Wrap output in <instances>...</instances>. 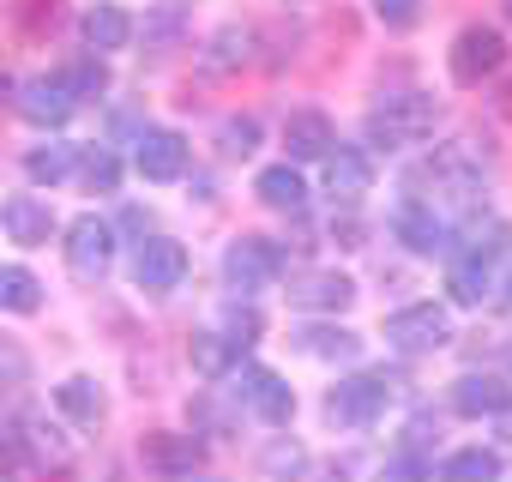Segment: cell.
Instances as JSON below:
<instances>
[{"label":"cell","mask_w":512,"mask_h":482,"mask_svg":"<svg viewBox=\"0 0 512 482\" xmlns=\"http://www.w3.org/2000/svg\"><path fill=\"white\" fill-rule=\"evenodd\" d=\"M133 163H139L145 181H181L187 175V139L169 133V127H145L133 139Z\"/></svg>","instance_id":"cell-13"},{"label":"cell","mask_w":512,"mask_h":482,"mask_svg":"<svg viewBox=\"0 0 512 482\" xmlns=\"http://www.w3.org/2000/svg\"><path fill=\"white\" fill-rule=\"evenodd\" d=\"M0 308H7V314H37V308H43L37 272H25V266H0Z\"/></svg>","instance_id":"cell-24"},{"label":"cell","mask_w":512,"mask_h":482,"mask_svg":"<svg viewBox=\"0 0 512 482\" xmlns=\"http://www.w3.org/2000/svg\"><path fill=\"white\" fill-rule=\"evenodd\" d=\"M386 344L404 350V356H428V350H446L452 344V314L434 308V302H410L386 320Z\"/></svg>","instance_id":"cell-7"},{"label":"cell","mask_w":512,"mask_h":482,"mask_svg":"<svg viewBox=\"0 0 512 482\" xmlns=\"http://www.w3.org/2000/svg\"><path fill=\"white\" fill-rule=\"evenodd\" d=\"M290 302L308 308V314H344V308L356 302V284H350L344 272H308V278L290 284Z\"/></svg>","instance_id":"cell-17"},{"label":"cell","mask_w":512,"mask_h":482,"mask_svg":"<svg viewBox=\"0 0 512 482\" xmlns=\"http://www.w3.org/2000/svg\"><path fill=\"white\" fill-rule=\"evenodd\" d=\"M61 79H67V91H73L79 103L109 91V67H103V55H97V49H91V55H79V61H67V67H61Z\"/></svg>","instance_id":"cell-25"},{"label":"cell","mask_w":512,"mask_h":482,"mask_svg":"<svg viewBox=\"0 0 512 482\" xmlns=\"http://www.w3.org/2000/svg\"><path fill=\"white\" fill-rule=\"evenodd\" d=\"M446 476H500V452H488V446H464V452L446 458Z\"/></svg>","instance_id":"cell-32"},{"label":"cell","mask_w":512,"mask_h":482,"mask_svg":"<svg viewBox=\"0 0 512 482\" xmlns=\"http://www.w3.org/2000/svg\"><path fill=\"white\" fill-rule=\"evenodd\" d=\"M374 19H380L386 31H410V25L422 19V0H374Z\"/></svg>","instance_id":"cell-34"},{"label":"cell","mask_w":512,"mask_h":482,"mask_svg":"<svg viewBox=\"0 0 512 482\" xmlns=\"http://www.w3.org/2000/svg\"><path fill=\"white\" fill-rule=\"evenodd\" d=\"M73 169H79V145H67V139H49V145L25 151V175H31L37 187H55V181H67Z\"/></svg>","instance_id":"cell-22"},{"label":"cell","mask_w":512,"mask_h":482,"mask_svg":"<svg viewBox=\"0 0 512 482\" xmlns=\"http://www.w3.org/2000/svg\"><path fill=\"white\" fill-rule=\"evenodd\" d=\"M320 163H326V193H332L338 205H356V199L374 187V163H368L362 145H332Z\"/></svg>","instance_id":"cell-14"},{"label":"cell","mask_w":512,"mask_h":482,"mask_svg":"<svg viewBox=\"0 0 512 482\" xmlns=\"http://www.w3.org/2000/svg\"><path fill=\"white\" fill-rule=\"evenodd\" d=\"M506 290H512V278H506Z\"/></svg>","instance_id":"cell-38"},{"label":"cell","mask_w":512,"mask_h":482,"mask_svg":"<svg viewBox=\"0 0 512 482\" xmlns=\"http://www.w3.org/2000/svg\"><path fill=\"white\" fill-rule=\"evenodd\" d=\"M278 272H284L278 241H266V235H241V241H229V254H223V278H229V290L260 296V290L278 284Z\"/></svg>","instance_id":"cell-5"},{"label":"cell","mask_w":512,"mask_h":482,"mask_svg":"<svg viewBox=\"0 0 512 482\" xmlns=\"http://www.w3.org/2000/svg\"><path fill=\"white\" fill-rule=\"evenodd\" d=\"M506 19H512V0H506Z\"/></svg>","instance_id":"cell-37"},{"label":"cell","mask_w":512,"mask_h":482,"mask_svg":"<svg viewBox=\"0 0 512 482\" xmlns=\"http://www.w3.org/2000/svg\"><path fill=\"white\" fill-rule=\"evenodd\" d=\"M217 145H223V157H253V145H260V121H253V115H229L217 127Z\"/></svg>","instance_id":"cell-31"},{"label":"cell","mask_w":512,"mask_h":482,"mask_svg":"<svg viewBox=\"0 0 512 482\" xmlns=\"http://www.w3.org/2000/svg\"><path fill=\"white\" fill-rule=\"evenodd\" d=\"M506 67V37L494 31V25H464L458 37H452V49H446V73H452V85H464V91H476L482 79H494Z\"/></svg>","instance_id":"cell-3"},{"label":"cell","mask_w":512,"mask_h":482,"mask_svg":"<svg viewBox=\"0 0 512 482\" xmlns=\"http://www.w3.org/2000/svg\"><path fill=\"white\" fill-rule=\"evenodd\" d=\"M13 91H19V85H13V79H7V73H0V103H7V97H13Z\"/></svg>","instance_id":"cell-36"},{"label":"cell","mask_w":512,"mask_h":482,"mask_svg":"<svg viewBox=\"0 0 512 482\" xmlns=\"http://www.w3.org/2000/svg\"><path fill=\"white\" fill-rule=\"evenodd\" d=\"M31 470V440H25V422L0 416V476H19Z\"/></svg>","instance_id":"cell-28"},{"label":"cell","mask_w":512,"mask_h":482,"mask_svg":"<svg viewBox=\"0 0 512 482\" xmlns=\"http://www.w3.org/2000/svg\"><path fill=\"white\" fill-rule=\"evenodd\" d=\"M260 308H247V302H229L223 308V338L235 344V350H247V344H260Z\"/></svg>","instance_id":"cell-29"},{"label":"cell","mask_w":512,"mask_h":482,"mask_svg":"<svg viewBox=\"0 0 512 482\" xmlns=\"http://www.w3.org/2000/svg\"><path fill=\"white\" fill-rule=\"evenodd\" d=\"M85 43H91L97 55H115V49L133 43V19H127L121 7H91V13H85Z\"/></svg>","instance_id":"cell-23"},{"label":"cell","mask_w":512,"mask_h":482,"mask_svg":"<svg viewBox=\"0 0 512 482\" xmlns=\"http://www.w3.org/2000/svg\"><path fill=\"white\" fill-rule=\"evenodd\" d=\"M482 169H488V145L464 133V139H452V145H434L422 163H410L404 187H410V193H422V199H440V193H470V187L482 181Z\"/></svg>","instance_id":"cell-1"},{"label":"cell","mask_w":512,"mask_h":482,"mask_svg":"<svg viewBox=\"0 0 512 482\" xmlns=\"http://www.w3.org/2000/svg\"><path fill=\"white\" fill-rule=\"evenodd\" d=\"M73 175L85 181V193H115V187H121V163H115V151H103V145L79 151V169H73Z\"/></svg>","instance_id":"cell-26"},{"label":"cell","mask_w":512,"mask_h":482,"mask_svg":"<svg viewBox=\"0 0 512 482\" xmlns=\"http://www.w3.org/2000/svg\"><path fill=\"white\" fill-rule=\"evenodd\" d=\"M0 229H7V241H19V248H49L55 241V211L37 193H13V199H0Z\"/></svg>","instance_id":"cell-12"},{"label":"cell","mask_w":512,"mask_h":482,"mask_svg":"<svg viewBox=\"0 0 512 482\" xmlns=\"http://www.w3.org/2000/svg\"><path fill=\"white\" fill-rule=\"evenodd\" d=\"M386 398H392L386 374H350V380H338V386H332L326 416H332L338 428H368V422H380Z\"/></svg>","instance_id":"cell-8"},{"label":"cell","mask_w":512,"mask_h":482,"mask_svg":"<svg viewBox=\"0 0 512 482\" xmlns=\"http://www.w3.org/2000/svg\"><path fill=\"white\" fill-rule=\"evenodd\" d=\"M139 458H145V470H157V476H193V470L205 464V440H199V434H145Z\"/></svg>","instance_id":"cell-15"},{"label":"cell","mask_w":512,"mask_h":482,"mask_svg":"<svg viewBox=\"0 0 512 482\" xmlns=\"http://www.w3.org/2000/svg\"><path fill=\"white\" fill-rule=\"evenodd\" d=\"M25 440H31V464H67V458H73V446H67L61 428H49V422H25Z\"/></svg>","instance_id":"cell-30"},{"label":"cell","mask_w":512,"mask_h":482,"mask_svg":"<svg viewBox=\"0 0 512 482\" xmlns=\"http://www.w3.org/2000/svg\"><path fill=\"white\" fill-rule=\"evenodd\" d=\"M506 404H512V386L500 374H464V380H452V410L458 416H500Z\"/></svg>","instance_id":"cell-18"},{"label":"cell","mask_w":512,"mask_h":482,"mask_svg":"<svg viewBox=\"0 0 512 482\" xmlns=\"http://www.w3.org/2000/svg\"><path fill=\"white\" fill-rule=\"evenodd\" d=\"M392 235L404 241L410 254H452L458 223H452V217H440V211H434V199L410 193V199H398V211H392Z\"/></svg>","instance_id":"cell-4"},{"label":"cell","mask_w":512,"mask_h":482,"mask_svg":"<svg viewBox=\"0 0 512 482\" xmlns=\"http://www.w3.org/2000/svg\"><path fill=\"white\" fill-rule=\"evenodd\" d=\"M61 248H67V272H73L79 284H103L109 266H115V229H109L103 217H73Z\"/></svg>","instance_id":"cell-6"},{"label":"cell","mask_w":512,"mask_h":482,"mask_svg":"<svg viewBox=\"0 0 512 482\" xmlns=\"http://www.w3.org/2000/svg\"><path fill=\"white\" fill-rule=\"evenodd\" d=\"M241 61H247V31H217L211 49H205V67L223 73V67H241Z\"/></svg>","instance_id":"cell-33"},{"label":"cell","mask_w":512,"mask_h":482,"mask_svg":"<svg viewBox=\"0 0 512 482\" xmlns=\"http://www.w3.org/2000/svg\"><path fill=\"white\" fill-rule=\"evenodd\" d=\"M55 404H61V416H73V422H85V428H97V422L109 416V398H103V386H97L91 374H67V380L55 386Z\"/></svg>","instance_id":"cell-19"},{"label":"cell","mask_w":512,"mask_h":482,"mask_svg":"<svg viewBox=\"0 0 512 482\" xmlns=\"http://www.w3.org/2000/svg\"><path fill=\"white\" fill-rule=\"evenodd\" d=\"M181 278H187V248H181V241L151 235V241H139V248H133V284L139 290L169 296V290H181Z\"/></svg>","instance_id":"cell-10"},{"label":"cell","mask_w":512,"mask_h":482,"mask_svg":"<svg viewBox=\"0 0 512 482\" xmlns=\"http://www.w3.org/2000/svg\"><path fill=\"white\" fill-rule=\"evenodd\" d=\"M296 350L314 356V362H350V356L362 350V338H356L350 326H302V332H296Z\"/></svg>","instance_id":"cell-21"},{"label":"cell","mask_w":512,"mask_h":482,"mask_svg":"<svg viewBox=\"0 0 512 482\" xmlns=\"http://www.w3.org/2000/svg\"><path fill=\"white\" fill-rule=\"evenodd\" d=\"M241 350L223 338V332H193V368L205 374V380H217V374H229V362H235Z\"/></svg>","instance_id":"cell-27"},{"label":"cell","mask_w":512,"mask_h":482,"mask_svg":"<svg viewBox=\"0 0 512 482\" xmlns=\"http://www.w3.org/2000/svg\"><path fill=\"white\" fill-rule=\"evenodd\" d=\"M253 193H260V205H272V211H302L308 205V181L290 163L260 169V175H253Z\"/></svg>","instance_id":"cell-20"},{"label":"cell","mask_w":512,"mask_h":482,"mask_svg":"<svg viewBox=\"0 0 512 482\" xmlns=\"http://www.w3.org/2000/svg\"><path fill=\"white\" fill-rule=\"evenodd\" d=\"M13 103H19V115L31 121V127H61L73 109H79V97L67 91V79L61 73H43V79H25L19 91H13Z\"/></svg>","instance_id":"cell-11"},{"label":"cell","mask_w":512,"mask_h":482,"mask_svg":"<svg viewBox=\"0 0 512 482\" xmlns=\"http://www.w3.org/2000/svg\"><path fill=\"white\" fill-rule=\"evenodd\" d=\"M332 145H338V127H332L326 109H296V115L284 121V151H290L296 163H320Z\"/></svg>","instance_id":"cell-16"},{"label":"cell","mask_w":512,"mask_h":482,"mask_svg":"<svg viewBox=\"0 0 512 482\" xmlns=\"http://www.w3.org/2000/svg\"><path fill=\"white\" fill-rule=\"evenodd\" d=\"M494 115L512 121V79H500V91H494Z\"/></svg>","instance_id":"cell-35"},{"label":"cell","mask_w":512,"mask_h":482,"mask_svg":"<svg viewBox=\"0 0 512 482\" xmlns=\"http://www.w3.org/2000/svg\"><path fill=\"white\" fill-rule=\"evenodd\" d=\"M434 127H440V103L428 91H392L368 109V145H380V151L422 145Z\"/></svg>","instance_id":"cell-2"},{"label":"cell","mask_w":512,"mask_h":482,"mask_svg":"<svg viewBox=\"0 0 512 482\" xmlns=\"http://www.w3.org/2000/svg\"><path fill=\"white\" fill-rule=\"evenodd\" d=\"M235 398L260 416L266 428H290V416H296V392H290L284 374H272V368H241V374H235Z\"/></svg>","instance_id":"cell-9"}]
</instances>
